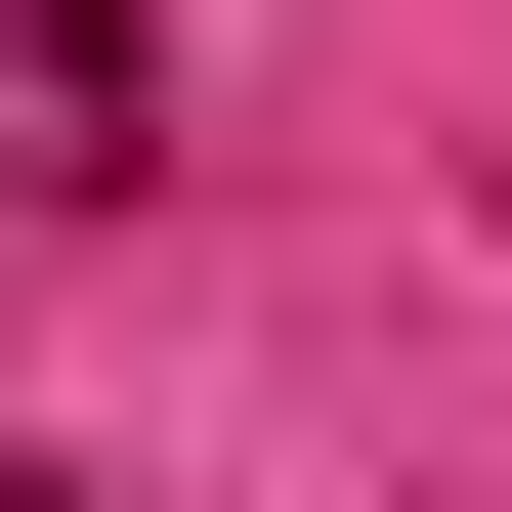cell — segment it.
I'll list each match as a JSON object with an SVG mask.
<instances>
[{
    "label": "cell",
    "mask_w": 512,
    "mask_h": 512,
    "mask_svg": "<svg viewBox=\"0 0 512 512\" xmlns=\"http://www.w3.org/2000/svg\"><path fill=\"white\" fill-rule=\"evenodd\" d=\"M0 512H128V470H43V427H0Z\"/></svg>",
    "instance_id": "obj_1"
}]
</instances>
